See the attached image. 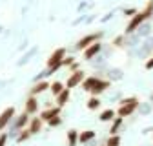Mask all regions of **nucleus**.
I'll return each instance as SVG.
<instances>
[{"label": "nucleus", "mask_w": 153, "mask_h": 146, "mask_svg": "<svg viewBox=\"0 0 153 146\" xmlns=\"http://www.w3.org/2000/svg\"><path fill=\"white\" fill-rule=\"evenodd\" d=\"M29 119H31V115H27L26 112H22L20 115H15L13 117L9 128H13V130H24V128H27V124H29Z\"/></svg>", "instance_id": "obj_9"}, {"label": "nucleus", "mask_w": 153, "mask_h": 146, "mask_svg": "<svg viewBox=\"0 0 153 146\" xmlns=\"http://www.w3.org/2000/svg\"><path fill=\"white\" fill-rule=\"evenodd\" d=\"M102 49H104V42H102V40H99V42H95V44L88 46V48L82 51V59L89 62V60H93L95 57H99V55L102 53Z\"/></svg>", "instance_id": "obj_6"}, {"label": "nucleus", "mask_w": 153, "mask_h": 146, "mask_svg": "<svg viewBox=\"0 0 153 146\" xmlns=\"http://www.w3.org/2000/svg\"><path fill=\"white\" fill-rule=\"evenodd\" d=\"M115 117H117V112H115V110H111V108H108V110H102V112H100L99 121H100V122H111Z\"/></svg>", "instance_id": "obj_20"}, {"label": "nucleus", "mask_w": 153, "mask_h": 146, "mask_svg": "<svg viewBox=\"0 0 153 146\" xmlns=\"http://www.w3.org/2000/svg\"><path fill=\"white\" fill-rule=\"evenodd\" d=\"M18 49H20V51H24V49H27V42H22V46H20V48H18Z\"/></svg>", "instance_id": "obj_37"}, {"label": "nucleus", "mask_w": 153, "mask_h": 146, "mask_svg": "<svg viewBox=\"0 0 153 146\" xmlns=\"http://www.w3.org/2000/svg\"><path fill=\"white\" fill-rule=\"evenodd\" d=\"M38 110H40V102H38V99L33 97V95H29L26 99V102H24V112L27 115H36Z\"/></svg>", "instance_id": "obj_10"}, {"label": "nucleus", "mask_w": 153, "mask_h": 146, "mask_svg": "<svg viewBox=\"0 0 153 146\" xmlns=\"http://www.w3.org/2000/svg\"><path fill=\"white\" fill-rule=\"evenodd\" d=\"M99 146H106V144H104V142H102V144H99Z\"/></svg>", "instance_id": "obj_40"}, {"label": "nucleus", "mask_w": 153, "mask_h": 146, "mask_svg": "<svg viewBox=\"0 0 153 146\" xmlns=\"http://www.w3.org/2000/svg\"><path fill=\"white\" fill-rule=\"evenodd\" d=\"M49 84H51V82H48V80H38V82H33V88L29 89V95L38 97V95L46 93V91L49 89Z\"/></svg>", "instance_id": "obj_11"}, {"label": "nucleus", "mask_w": 153, "mask_h": 146, "mask_svg": "<svg viewBox=\"0 0 153 146\" xmlns=\"http://www.w3.org/2000/svg\"><path fill=\"white\" fill-rule=\"evenodd\" d=\"M49 128H59L60 124H62V115H56V117H53V119H49L48 122H46Z\"/></svg>", "instance_id": "obj_28"}, {"label": "nucleus", "mask_w": 153, "mask_h": 146, "mask_svg": "<svg viewBox=\"0 0 153 146\" xmlns=\"http://www.w3.org/2000/svg\"><path fill=\"white\" fill-rule=\"evenodd\" d=\"M84 71L82 69H76V71H71L69 73V77L66 79V88H69V89H73V88H76V86H80V82L84 80Z\"/></svg>", "instance_id": "obj_8"}, {"label": "nucleus", "mask_w": 153, "mask_h": 146, "mask_svg": "<svg viewBox=\"0 0 153 146\" xmlns=\"http://www.w3.org/2000/svg\"><path fill=\"white\" fill-rule=\"evenodd\" d=\"M122 77H124V73H122V69H119V68H108V69H106V79H108L109 82L120 80Z\"/></svg>", "instance_id": "obj_17"}, {"label": "nucleus", "mask_w": 153, "mask_h": 146, "mask_svg": "<svg viewBox=\"0 0 153 146\" xmlns=\"http://www.w3.org/2000/svg\"><path fill=\"white\" fill-rule=\"evenodd\" d=\"M64 57H66V48H56V49L49 55V57H48L46 66L51 69L53 75H55V73L62 68V59H64Z\"/></svg>", "instance_id": "obj_4"}, {"label": "nucleus", "mask_w": 153, "mask_h": 146, "mask_svg": "<svg viewBox=\"0 0 153 146\" xmlns=\"http://www.w3.org/2000/svg\"><path fill=\"white\" fill-rule=\"evenodd\" d=\"M151 31H153V26L146 20L144 24H140V26L137 28V31H135V33L140 36V39H148V36H151Z\"/></svg>", "instance_id": "obj_18"}, {"label": "nucleus", "mask_w": 153, "mask_h": 146, "mask_svg": "<svg viewBox=\"0 0 153 146\" xmlns=\"http://www.w3.org/2000/svg\"><path fill=\"white\" fill-rule=\"evenodd\" d=\"M122 128H124V119L122 117H115L109 122V135H117L119 132H122Z\"/></svg>", "instance_id": "obj_16"}, {"label": "nucleus", "mask_w": 153, "mask_h": 146, "mask_svg": "<svg viewBox=\"0 0 153 146\" xmlns=\"http://www.w3.org/2000/svg\"><path fill=\"white\" fill-rule=\"evenodd\" d=\"M42 126H44V121L40 117H31L29 119V124H27V130L31 135H38L42 132Z\"/></svg>", "instance_id": "obj_13"}, {"label": "nucleus", "mask_w": 153, "mask_h": 146, "mask_svg": "<svg viewBox=\"0 0 153 146\" xmlns=\"http://www.w3.org/2000/svg\"><path fill=\"white\" fill-rule=\"evenodd\" d=\"M75 60H76L75 57H64V59H62V66H66V68H68V66H71Z\"/></svg>", "instance_id": "obj_31"}, {"label": "nucleus", "mask_w": 153, "mask_h": 146, "mask_svg": "<svg viewBox=\"0 0 153 146\" xmlns=\"http://www.w3.org/2000/svg\"><path fill=\"white\" fill-rule=\"evenodd\" d=\"M95 137H97V132L95 130H84V132H79V144H88L91 141H95Z\"/></svg>", "instance_id": "obj_15"}, {"label": "nucleus", "mask_w": 153, "mask_h": 146, "mask_svg": "<svg viewBox=\"0 0 153 146\" xmlns=\"http://www.w3.org/2000/svg\"><path fill=\"white\" fill-rule=\"evenodd\" d=\"M88 6H89V2H86V0H82V2L79 4V7H76V9H79V11H84V9H86Z\"/></svg>", "instance_id": "obj_33"}, {"label": "nucleus", "mask_w": 153, "mask_h": 146, "mask_svg": "<svg viewBox=\"0 0 153 146\" xmlns=\"http://www.w3.org/2000/svg\"><path fill=\"white\" fill-rule=\"evenodd\" d=\"M60 113H62V108H59V106L55 104V106H51V108H44L38 117H40L44 122H48L49 119H53V117H56V115H60Z\"/></svg>", "instance_id": "obj_12"}, {"label": "nucleus", "mask_w": 153, "mask_h": 146, "mask_svg": "<svg viewBox=\"0 0 153 146\" xmlns=\"http://www.w3.org/2000/svg\"><path fill=\"white\" fill-rule=\"evenodd\" d=\"M106 146H120L122 144V137L117 133V135H108V139H106V142H104Z\"/></svg>", "instance_id": "obj_25"}, {"label": "nucleus", "mask_w": 153, "mask_h": 146, "mask_svg": "<svg viewBox=\"0 0 153 146\" xmlns=\"http://www.w3.org/2000/svg\"><path fill=\"white\" fill-rule=\"evenodd\" d=\"M84 20H86V16H84V15H80V16L76 18L75 22H73V26H76V24H80V22H84Z\"/></svg>", "instance_id": "obj_36"}, {"label": "nucleus", "mask_w": 153, "mask_h": 146, "mask_svg": "<svg viewBox=\"0 0 153 146\" xmlns=\"http://www.w3.org/2000/svg\"><path fill=\"white\" fill-rule=\"evenodd\" d=\"M137 110H139V113H140V115H149V113H151V110H153V106H151V102H140Z\"/></svg>", "instance_id": "obj_26"}, {"label": "nucleus", "mask_w": 153, "mask_h": 146, "mask_svg": "<svg viewBox=\"0 0 153 146\" xmlns=\"http://www.w3.org/2000/svg\"><path fill=\"white\" fill-rule=\"evenodd\" d=\"M64 88H66V86H64V82H60V80H55V82L49 84V91H51V95H53V97H56Z\"/></svg>", "instance_id": "obj_22"}, {"label": "nucleus", "mask_w": 153, "mask_h": 146, "mask_svg": "<svg viewBox=\"0 0 153 146\" xmlns=\"http://www.w3.org/2000/svg\"><path fill=\"white\" fill-rule=\"evenodd\" d=\"M4 33V26H0V35H2Z\"/></svg>", "instance_id": "obj_38"}, {"label": "nucleus", "mask_w": 153, "mask_h": 146, "mask_svg": "<svg viewBox=\"0 0 153 146\" xmlns=\"http://www.w3.org/2000/svg\"><path fill=\"white\" fill-rule=\"evenodd\" d=\"M66 141H68V146H79V130H71L66 132Z\"/></svg>", "instance_id": "obj_19"}, {"label": "nucleus", "mask_w": 153, "mask_h": 146, "mask_svg": "<svg viewBox=\"0 0 153 146\" xmlns=\"http://www.w3.org/2000/svg\"><path fill=\"white\" fill-rule=\"evenodd\" d=\"M102 36H104V31H102V29L95 31V33H88V35L80 36V39L76 40V44H75V49H76V51H84L88 46H91V44H95V42L102 40Z\"/></svg>", "instance_id": "obj_5"}, {"label": "nucleus", "mask_w": 153, "mask_h": 146, "mask_svg": "<svg viewBox=\"0 0 153 146\" xmlns=\"http://www.w3.org/2000/svg\"><path fill=\"white\" fill-rule=\"evenodd\" d=\"M111 18H113V13H106V16L100 18V22H108V20H111Z\"/></svg>", "instance_id": "obj_35"}, {"label": "nucleus", "mask_w": 153, "mask_h": 146, "mask_svg": "<svg viewBox=\"0 0 153 146\" xmlns=\"http://www.w3.org/2000/svg\"><path fill=\"white\" fill-rule=\"evenodd\" d=\"M151 18H153V13H151Z\"/></svg>", "instance_id": "obj_41"}, {"label": "nucleus", "mask_w": 153, "mask_h": 146, "mask_svg": "<svg viewBox=\"0 0 153 146\" xmlns=\"http://www.w3.org/2000/svg\"><path fill=\"white\" fill-rule=\"evenodd\" d=\"M33 135L29 133V130H27V128H24V130H20V133H18L16 135V139H15V142L16 144H22V142H26V141H29Z\"/></svg>", "instance_id": "obj_23"}, {"label": "nucleus", "mask_w": 153, "mask_h": 146, "mask_svg": "<svg viewBox=\"0 0 153 146\" xmlns=\"http://www.w3.org/2000/svg\"><path fill=\"white\" fill-rule=\"evenodd\" d=\"M69 97H71V89H69V88H64V89L60 91V93L55 97L56 106H59V108H64V106L69 102Z\"/></svg>", "instance_id": "obj_14"}, {"label": "nucleus", "mask_w": 153, "mask_h": 146, "mask_svg": "<svg viewBox=\"0 0 153 146\" xmlns=\"http://www.w3.org/2000/svg\"><path fill=\"white\" fill-rule=\"evenodd\" d=\"M113 48H126V35H119L113 39Z\"/></svg>", "instance_id": "obj_27"}, {"label": "nucleus", "mask_w": 153, "mask_h": 146, "mask_svg": "<svg viewBox=\"0 0 153 146\" xmlns=\"http://www.w3.org/2000/svg\"><path fill=\"white\" fill-rule=\"evenodd\" d=\"M120 106H119V110H117V117H129V115H133L137 112V108H139V104H140V101L137 99V97H126V99H120V102H119Z\"/></svg>", "instance_id": "obj_3"}, {"label": "nucleus", "mask_w": 153, "mask_h": 146, "mask_svg": "<svg viewBox=\"0 0 153 146\" xmlns=\"http://www.w3.org/2000/svg\"><path fill=\"white\" fill-rule=\"evenodd\" d=\"M36 51H38L36 48H29V49H27V51L22 55V59L16 62V66H26V64H27V62H29V60L35 57V55H36Z\"/></svg>", "instance_id": "obj_21"}, {"label": "nucleus", "mask_w": 153, "mask_h": 146, "mask_svg": "<svg viewBox=\"0 0 153 146\" xmlns=\"http://www.w3.org/2000/svg\"><path fill=\"white\" fill-rule=\"evenodd\" d=\"M15 115H16V110L13 106H7L6 110H2V113H0V132L7 130Z\"/></svg>", "instance_id": "obj_7"}, {"label": "nucleus", "mask_w": 153, "mask_h": 146, "mask_svg": "<svg viewBox=\"0 0 153 146\" xmlns=\"http://www.w3.org/2000/svg\"><path fill=\"white\" fill-rule=\"evenodd\" d=\"M68 68H69V71H76V69H80V66H79V62H76V60H75L71 66H68Z\"/></svg>", "instance_id": "obj_34"}, {"label": "nucleus", "mask_w": 153, "mask_h": 146, "mask_svg": "<svg viewBox=\"0 0 153 146\" xmlns=\"http://www.w3.org/2000/svg\"><path fill=\"white\" fill-rule=\"evenodd\" d=\"M7 133L6 132H0V146H7Z\"/></svg>", "instance_id": "obj_29"}, {"label": "nucleus", "mask_w": 153, "mask_h": 146, "mask_svg": "<svg viewBox=\"0 0 153 146\" xmlns=\"http://www.w3.org/2000/svg\"><path fill=\"white\" fill-rule=\"evenodd\" d=\"M100 104H102V102H100V99H99V97H93V95H91V97L88 99V102H86L88 110H91V112L99 110V108H100Z\"/></svg>", "instance_id": "obj_24"}, {"label": "nucleus", "mask_w": 153, "mask_h": 146, "mask_svg": "<svg viewBox=\"0 0 153 146\" xmlns=\"http://www.w3.org/2000/svg\"><path fill=\"white\" fill-rule=\"evenodd\" d=\"M144 68H146L148 71H151V69H153V55H149V57L146 59V64H144Z\"/></svg>", "instance_id": "obj_30"}, {"label": "nucleus", "mask_w": 153, "mask_h": 146, "mask_svg": "<svg viewBox=\"0 0 153 146\" xmlns=\"http://www.w3.org/2000/svg\"><path fill=\"white\" fill-rule=\"evenodd\" d=\"M149 101H151V102H153V93H151V95H149Z\"/></svg>", "instance_id": "obj_39"}, {"label": "nucleus", "mask_w": 153, "mask_h": 146, "mask_svg": "<svg viewBox=\"0 0 153 146\" xmlns=\"http://www.w3.org/2000/svg\"><path fill=\"white\" fill-rule=\"evenodd\" d=\"M80 86L84 91L91 93L93 97H99L100 93H104V91H108L111 88V82L108 79H104L102 75H89V77H84Z\"/></svg>", "instance_id": "obj_1"}, {"label": "nucleus", "mask_w": 153, "mask_h": 146, "mask_svg": "<svg viewBox=\"0 0 153 146\" xmlns=\"http://www.w3.org/2000/svg\"><path fill=\"white\" fill-rule=\"evenodd\" d=\"M151 13H153V0H148V4L144 6V9L142 11H137L135 15L129 18V22L126 24V29H124V35L135 33L140 24H144L146 20H149V18H151Z\"/></svg>", "instance_id": "obj_2"}, {"label": "nucleus", "mask_w": 153, "mask_h": 146, "mask_svg": "<svg viewBox=\"0 0 153 146\" xmlns=\"http://www.w3.org/2000/svg\"><path fill=\"white\" fill-rule=\"evenodd\" d=\"M135 13H137V9H135V7H128V9H124V16H129V18L135 15Z\"/></svg>", "instance_id": "obj_32"}]
</instances>
